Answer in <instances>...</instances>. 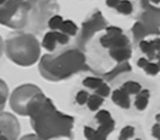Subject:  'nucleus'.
<instances>
[{
  "mask_svg": "<svg viewBox=\"0 0 160 140\" xmlns=\"http://www.w3.org/2000/svg\"><path fill=\"white\" fill-rule=\"evenodd\" d=\"M57 10L58 5L53 1H4L0 6V22L13 29L41 31Z\"/></svg>",
  "mask_w": 160,
  "mask_h": 140,
  "instance_id": "nucleus-1",
  "label": "nucleus"
},
{
  "mask_svg": "<svg viewBox=\"0 0 160 140\" xmlns=\"http://www.w3.org/2000/svg\"><path fill=\"white\" fill-rule=\"evenodd\" d=\"M27 116L30 117L35 134L42 140L72 137L74 119L57 110L52 100L42 93L35 96L27 108Z\"/></svg>",
  "mask_w": 160,
  "mask_h": 140,
  "instance_id": "nucleus-2",
  "label": "nucleus"
},
{
  "mask_svg": "<svg viewBox=\"0 0 160 140\" xmlns=\"http://www.w3.org/2000/svg\"><path fill=\"white\" fill-rule=\"evenodd\" d=\"M41 75L50 81H61L72 75L90 70L85 62V54L79 50L72 49L58 56H44L39 63Z\"/></svg>",
  "mask_w": 160,
  "mask_h": 140,
  "instance_id": "nucleus-3",
  "label": "nucleus"
},
{
  "mask_svg": "<svg viewBox=\"0 0 160 140\" xmlns=\"http://www.w3.org/2000/svg\"><path fill=\"white\" fill-rule=\"evenodd\" d=\"M5 52L13 63L22 67H29L39 59L40 44L33 34L20 33L5 41Z\"/></svg>",
  "mask_w": 160,
  "mask_h": 140,
  "instance_id": "nucleus-4",
  "label": "nucleus"
},
{
  "mask_svg": "<svg viewBox=\"0 0 160 140\" xmlns=\"http://www.w3.org/2000/svg\"><path fill=\"white\" fill-rule=\"evenodd\" d=\"M42 93L39 87L34 85H22L12 92L10 105L12 110L22 116H27V108L35 96Z\"/></svg>",
  "mask_w": 160,
  "mask_h": 140,
  "instance_id": "nucleus-5",
  "label": "nucleus"
},
{
  "mask_svg": "<svg viewBox=\"0 0 160 140\" xmlns=\"http://www.w3.org/2000/svg\"><path fill=\"white\" fill-rule=\"evenodd\" d=\"M107 21L104 20V17L102 16L100 11H95L91 15L90 18L85 21L82 23V28L80 31V35L78 36V46L82 50L85 47V45L88 44V41L90 40L91 38L93 36V34L96 31H101L103 29H107Z\"/></svg>",
  "mask_w": 160,
  "mask_h": 140,
  "instance_id": "nucleus-6",
  "label": "nucleus"
},
{
  "mask_svg": "<svg viewBox=\"0 0 160 140\" xmlns=\"http://www.w3.org/2000/svg\"><path fill=\"white\" fill-rule=\"evenodd\" d=\"M143 12L141 13L140 20L146 28V31L148 35H158L160 33V9L150 5V1H141Z\"/></svg>",
  "mask_w": 160,
  "mask_h": 140,
  "instance_id": "nucleus-7",
  "label": "nucleus"
},
{
  "mask_svg": "<svg viewBox=\"0 0 160 140\" xmlns=\"http://www.w3.org/2000/svg\"><path fill=\"white\" fill-rule=\"evenodd\" d=\"M0 130L1 135L6 137L9 140H17L21 130L20 123L13 115L2 111L0 114Z\"/></svg>",
  "mask_w": 160,
  "mask_h": 140,
  "instance_id": "nucleus-8",
  "label": "nucleus"
},
{
  "mask_svg": "<svg viewBox=\"0 0 160 140\" xmlns=\"http://www.w3.org/2000/svg\"><path fill=\"white\" fill-rule=\"evenodd\" d=\"M101 45L106 49L114 50V49H122L129 46V38L126 35H119V36H113V35H103L101 38Z\"/></svg>",
  "mask_w": 160,
  "mask_h": 140,
  "instance_id": "nucleus-9",
  "label": "nucleus"
},
{
  "mask_svg": "<svg viewBox=\"0 0 160 140\" xmlns=\"http://www.w3.org/2000/svg\"><path fill=\"white\" fill-rule=\"evenodd\" d=\"M68 41H69V36L66 34L60 31H49L44 36L42 46L48 51H53L56 47V42L64 45V44H68Z\"/></svg>",
  "mask_w": 160,
  "mask_h": 140,
  "instance_id": "nucleus-10",
  "label": "nucleus"
},
{
  "mask_svg": "<svg viewBox=\"0 0 160 140\" xmlns=\"http://www.w3.org/2000/svg\"><path fill=\"white\" fill-rule=\"evenodd\" d=\"M112 100L119 105L120 108L122 109H129L130 108V98H129V93H126L125 91H122L121 88L120 90H115L112 94Z\"/></svg>",
  "mask_w": 160,
  "mask_h": 140,
  "instance_id": "nucleus-11",
  "label": "nucleus"
},
{
  "mask_svg": "<svg viewBox=\"0 0 160 140\" xmlns=\"http://www.w3.org/2000/svg\"><path fill=\"white\" fill-rule=\"evenodd\" d=\"M131 51L130 46L128 47H122V49H114V50H109V56L118 63H124L128 59L131 58Z\"/></svg>",
  "mask_w": 160,
  "mask_h": 140,
  "instance_id": "nucleus-12",
  "label": "nucleus"
},
{
  "mask_svg": "<svg viewBox=\"0 0 160 140\" xmlns=\"http://www.w3.org/2000/svg\"><path fill=\"white\" fill-rule=\"evenodd\" d=\"M129 71H131V65L129 64V63L124 62V63H119L114 69L110 70L109 72L103 74V77H104L107 81H110V80H113L115 76L120 75L121 72H129Z\"/></svg>",
  "mask_w": 160,
  "mask_h": 140,
  "instance_id": "nucleus-13",
  "label": "nucleus"
},
{
  "mask_svg": "<svg viewBox=\"0 0 160 140\" xmlns=\"http://www.w3.org/2000/svg\"><path fill=\"white\" fill-rule=\"evenodd\" d=\"M113 129H114V121L100 124V127L96 130L95 140H107V137L113 132Z\"/></svg>",
  "mask_w": 160,
  "mask_h": 140,
  "instance_id": "nucleus-14",
  "label": "nucleus"
},
{
  "mask_svg": "<svg viewBox=\"0 0 160 140\" xmlns=\"http://www.w3.org/2000/svg\"><path fill=\"white\" fill-rule=\"evenodd\" d=\"M148 99H149V91L148 90H142L137 94L136 100H135V106L138 110H144L148 105Z\"/></svg>",
  "mask_w": 160,
  "mask_h": 140,
  "instance_id": "nucleus-15",
  "label": "nucleus"
},
{
  "mask_svg": "<svg viewBox=\"0 0 160 140\" xmlns=\"http://www.w3.org/2000/svg\"><path fill=\"white\" fill-rule=\"evenodd\" d=\"M132 34H133V41L135 42H138L140 44L141 41H143V39L148 35L147 31H146V28L143 27V24L141 22H136L132 27Z\"/></svg>",
  "mask_w": 160,
  "mask_h": 140,
  "instance_id": "nucleus-16",
  "label": "nucleus"
},
{
  "mask_svg": "<svg viewBox=\"0 0 160 140\" xmlns=\"http://www.w3.org/2000/svg\"><path fill=\"white\" fill-rule=\"evenodd\" d=\"M140 47H141V50H142V52H144V53L147 54V57H148V59L149 60H153L157 58L155 49H154L152 41H144V40L141 41Z\"/></svg>",
  "mask_w": 160,
  "mask_h": 140,
  "instance_id": "nucleus-17",
  "label": "nucleus"
},
{
  "mask_svg": "<svg viewBox=\"0 0 160 140\" xmlns=\"http://www.w3.org/2000/svg\"><path fill=\"white\" fill-rule=\"evenodd\" d=\"M61 33H63V34H66V35H75L77 34V31H78V27H77V24L73 22V21H64L63 23H62V26H61Z\"/></svg>",
  "mask_w": 160,
  "mask_h": 140,
  "instance_id": "nucleus-18",
  "label": "nucleus"
},
{
  "mask_svg": "<svg viewBox=\"0 0 160 140\" xmlns=\"http://www.w3.org/2000/svg\"><path fill=\"white\" fill-rule=\"evenodd\" d=\"M121 90L125 91L126 93L129 94H138L141 91H142V87L138 82H135V81H128L125 82L122 86H121Z\"/></svg>",
  "mask_w": 160,
  "mask_h": 140,
  "instance_id": "nucleus-19",
  "label": "nucleus"
},
{
  "mask_svg": "<svg viewBox=\"0 0 160 140\" xmlns=\"http://www.w3.org/2000/svg\"><path fill=\"white\" fill-rule=\"evenodd\" d=\"M102 104H103V98L100 97V96H97V94L90 96V98L88 100V106L92 111H97Z\"/></svg>",
  "mask_w": 160,
  "mask_h": 140,
  "instance_id": "nucleus-20",
  "label": "nucleus"
},
{
  "mask_svg": "<svg viewBox=\"0 0 160 140\" xmlns=\"http://www.w3.org/2000/svg\"><path fill=\"white\" fill-rule=\"evenodd\" d=\"M103 83V80L100 77H86L82 81V85L88 88H92V90H97L101 85Z\"/></svg>",
  "mask_w": 160,
  "mask_h": 140,
  "instance_id": "nucleus-21",
  "label": "nucleus"
},
{
  "mask_svg": "<svg viewBox=\"0 0 160 140\" xmlns=\"http://www.w3.org/2000/svg\"><path fill=\"white\" fill-rule=\"evenodd\" d=\"M96 120H97V122H98L100 124H103V123H108V122H112V121H114L113 119H112L110 114L107 110L98 111V112H97V115H96Z\"/></svg>",
  "mask_w": 160,
  "mask_h": 140,
  "instance_id": "nucleus-22",
  "label": "nucleus"
},
{
  "mask_svg": "<svg viewBox=\"0 0 160 140\" xmlns=\"http://www.w3.org/2000/svg\"><path fill=\"white\" fill-rule=\"evenodd\" d=\"M117 10L122 15H130L132 13V4L130 1H119Z\"/></svg>",
  "mask_w": 160,
  "mask_h": 140,
  "instance_id": "nucleus-23",
  "label": "nucleus"
},
{
  "mask_svg": "<svg viewBox=\"0 0 160 140\" xmlns=\"http://www.w3.org/2000/svg\"><path fill=\"white\" fill-rule=\"evenodd\" d=\"M63 22H64V21L62 20V17H61L60 15H55V16H52L51 20L49 21V27L52 29V31H55V30L60 29Z\"/></svg>",
  "mask_w": 160,
  "mask_h": 140,
  "instance_id": "nucleus-24",
  "label": "nucleus"
},
{
  "mask_svg": "<svg viewBox=\"0 0 160 140\" xmlns=\"http://www.w3.org/2000/svg\"><path fill=\"white\" fill-rule=\"evenodd\" d=\"M133 134H135V128L132 126H126L121 130L119 135V140H129L130 138L133 137Z\"/></svg>",
  "mask_w": 160,
  "mask_h": 140,
  "instance_id": "nucleus-25",
  "label": "nucleus"
},
{
  "mask_svg": "<svg viewBox=\"0 0 160 140\" xmlns=\"http://www.w3.org/2000/svg\"><path fill=\"white\" fill-rule=\"evenodd\" d=\"M144 71L148 74V75H157L160 71V67L158 65V63H148L144 68Z\"/></svg>",
  "mask_w": 160,
  "mask_h": 140,
  "instance_id": "nucleus-26",
  "label": "nucleus"
},
{
  "mask_svg": "<svg viewBox=\"0 0 160 140\" xmlns=\"http://www.w3.org/2000/svg\"><path fill=\"white\" fill-rule=\"evenodd\" d=\"M109 93H110L109 86H108L107 83H104V82H103L100 87L96 90V94H97V96H100V97H102V98L108 97V96H109Z\"/></svg>",
  "mask_w": 160,
  "mask_h": 140,
  "instance_id": "nucleus-27",
  "label": "nucleus"
},
{
  "mask_svg": "<svg viewBox=\"0 0 160 140\" xmlns=\"http://www.w3.org/2000/svg\"><path fill=\"white\" fill-rule=\"evenodd\" d=\"M89 98H90V96H89L88 92H85V91H80V92H78L75 99H77V103H78L79 105H84L85 103H88Z\"/></svg>",
  "mask_w": 160,
  "mask_h": 140,
  "instance_id": "nucleus-28",
  "label": "nucleus"
},
{
  "mask_svg": "<svg viewBox=\"0 0 160 140\" xmlns=\"http://www.w3.org/2000/svg\"><path fill=\"white\" fill-rule=\"evenodd\" d=\"M0 86H1V111H2L6 101V96H8V87L4 81H0Z\"/></svg>",
  "mask_w": 160,
  "mask_h": 140,
  "instance_id": "nucleus-29",
  "label": "nucleus"
},
{
  "mask_svg": "<svg viewBox=\"0 0 160 140\" xmlns=\"http://www.w3.org/2000/svg\"><path fill=\"white\" fill-rule=\"evenodd\" d=\"M84 135L88 140H95V137H96V130L92 129L91 127H88L85 126L84 127Z\"/></svg>",
  "mask_w": 160,
  "mask_h": 140,
  "instance_id": "nucleus-30",
  "label": "nucleus"
},
{
  "mask_svg": "<svg viewBox=\"0 0 160 140\" xmlns=\"http://www.w3.org/2000/svg\"><path fill=\"white\" fill-rule=\"evenodd\" d=\"M107 34L108 35H113V36H119V35H122V30L118 28V27H113V26H109L107 28Z\"/></svg>",
  "mask_w": 160,
  "mask_h": 140,
  "instance_id": "nucleus-31",
  "label": "nucleus"
},
{
  "mask_svg": "<svg viewBox=\"0 0 160 140\" xmlns=\"http://www.w3.org/2000/svg\"><path fill=\"white\" fill-rule=\"evenodd\" d=\"M152 135L155 138V139L160 140V123H155L152 128Z\"/></svg>",
  "mask_w": 160,
  "mask_h": 140,
  "instance_id": "nucleus-32",
  "label": "nucleus"
},
{
  "mask_svg": "<svg viewBox=\"0 0 160 140\" xmlns=\"http://www.w3.org/2000/svg\"><path fill=\"white\" fill-rule=\"evenodd\" d=\"M20 140H42V139H40L37 134H28V135H24L23 138H21Z\"/></svg>",
  "mask_w": 160,
  "mask_h": 140,
  "instance_id": "nucleus-33",
  "label": "nucleus"
},
{
  "mask_svg": "<svg viewBox=\"0 0 160 140\" xmlns=\"http://www.w3.org/2000/svg\"><path fill=\"white\" fill-rule=\"evenodd\" d=\"M148 63H149V60H147L146 58H140L138 62H137V65H138L140 68H143V69H144V68H146V65H147Z\"/></svg>",
  "mask_w": 160,
  "mask_h": 140,
  "instance_id": "nucleus-34",
  "label": "nucleus"
},
{
  "mask_svg": "<svg viewBox=\"0 0 160 140\" xmlns=\"http://www.w3.org/2000/svg\"><path fill=\"white\" fill-rule=\"evenodd\" d=\"M152 44H153V46H154L155 51L160 52V38H158V39H154V40L152 41Z\"/></svg>",
  "mask_w": 160,
  "mask_h": 140,
  "instance_id": "nucleus-35",
  "label": "nucleus"
},
{
  "mask_svg": "<svg viewBox=\"0 0 160 140\" xmlns=\"http://www.w3.org/2000/svg\"><path fill=\"white\" fill-rule=\"evenodd\" d=\"M106 4H107L109 7H115V9H117V6H118L119 1H118V0H107V1H106Z\"/></svg>",
  "mask_w": 160,
  "mask_h": 140,
  "instance_id": "nucleus-36",
  "label": "nucleus"
},
{
  "mask_svg": "<svg viewBox=\"0 0 160 140\" xmlns=\"http://www.w3.org/2000/svg\"><path fill=\"white\" fill-rule=\"evenodd\" d=\"M157 59H158V65L160 67V52L159 53H157Z\"/></svg>",
  "mask_w": 160,
  "mask_h": 140,
  "instance_id": "nucleus-37",
  "label": "nucleus"
},
{
  "mask_svg": "<svg viewBox=\"0 0 160 140\" xmlns=\"http://www.w3.org/2000/svg\"><path fill=\"white\" fill-rule=\"evenodd\" d=\"M0 140H9V139H8L6 137H4V135H1V137H0Z\"/></svg>",
  "mask_w": 160,
  "mask_h": 140,
  "instance_id": "nucleus-38",
  "label": "nucleus"
},
{
  "mask_svg": "<svg viewBox=\"0 0 160 140\" xmlns=\"http://www.w3.org/2000/svg\"><path fill=\"white\" fill-rule=\"evenodd\" d=\"M157 121H160V114L159 115H157Z\"/></svg>",
  "mask_w": 160,
  "mask_h": 140,
  "instance_id": "nucleus-39",
  "label": "nucleus"
}]
</instances>
